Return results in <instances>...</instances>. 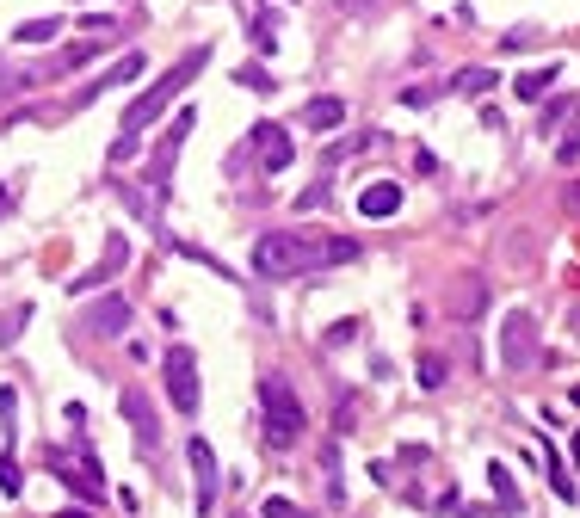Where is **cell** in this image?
<instances>
[{"instance_id":"obj_1","label":"cell","mask_w":580,"mask_h":518,"mask_svg":"<svg viewBox=\"0 0 580 518\" xmlns=\"http://www.w3.org/2000/svg\"><path fill=\"white\" fill-rule=\"evenodd\" d=\"M358 241L352 235H260L253 241V278H309V272H328V266H352Z\"/></svg>"},{"instance_id":"obj_2","label":"cell","mask_w":580,"mask_h":518,"mask_svg":"<svg viewBox=\"0 0 580 518\" xmlns=\"http://www.w3.org/2000/svg\"><path fill=\"white\" fill-rule=\"evenodd\" d=\"M204 62H210V44H198V50H186V56H179L167 74H161V81L149 87V93H142V99H130L124 105V136H136V130H149L155 118H161V111L179 99V93H186L192 81H198V74H204Z\"/></svg>"},{"instance_id":"obj_3","label":"cell","mask_w":580,"mask_h":518,"mask_svg":"<svg viewBox=\"0 0 580 518\" xmlns=\"http://www.w3.org/2000/svg\"><path fill=\"white\" fill-rule=\"evenodd\" d=\"M260 414H266V444L272 451H290V444L309 432V414H303L297 389H290L284 377H260Z\"/></svg>"},{"instance_id":"obj_4","label":"cell","mask_w":580,"mask_h":518,"mask_svg":"<svg viewBox=\"0 0 580 518\" xmlns=\"http://www.w3.org/2000/svg\"><path fill=\"white\" fill-rule=\"evenodd\" d=\"M192 130H198V105H179V118L155 136L149 173H142V185H149V198H155V204H167V192H173V167H179V148H186Z\"/></svg>"},{"instance_id":"obj_5","label":"cell","mask_w":580,"mask_h":518,"mask_svg":"<svg viewBox=\"0 0 580 518\" xmlns=\"http://www.w3.org/2000/svg\"><path fill=\"white\" fill-rule=\"evenodd\" d=\"M44 463H50V475H62L81 500H105V469H99V457H93L87 438H75L68 451H44Z\"/></svg>"},{"instance_id":"obj_6","label":"cell","mask_w":580,"mask_h":518,"mask_svg":"<svg viewBox=\"0 0 580 518\" xmlns=\"http://www.w3.org/2000/svg\"><path fill=\"white\" fill-rule=\"evenodd\" d=\"M161 377H167V401L179 407V414H198V352L173 346L167 364H161Z\"/></svg>"},{"instance_id":"obj_7","label":"cell","mask_w":580,"mask_h":518,"mask_svg":"<svg viewBox=\"0 0 580 518\" xmlns=\"http://www.w3.org/2000/svg\"><path fill=\"white\" fill-rule=\"evenodd\" d=\"M543 352H537V327H531V315L525 309H513L506 315V327H500V364L506 370H531Z\"/></svg>"},{"instance_id":"obj_8","label":"cell","mask_w":580,"mask_h":518,"mask_svg":"<svg viewBox=\"0 0 580 518\" xmlns=\"http://www.w3.org/2000/svg\"><path fill=\"white\" fill-rule=\"evenodd\" d=\"M247 142H253V161H260L266 173H284L290 161H297V142H290V130H284V124H253V130H247Z\"/></svg>"},{"instance_id":"obj_9","label":"cell","mask_w":580,"mask_h":518,"mask_svg":"<svg viewBox=\"0 0 580 518\" xmlns=\"http://www.w3.org/2000/svg\"><path fill=\"white\" fill-rule=\"evenodd\" d=\"M186 457H192V494H198V512H210V506H216V451H210L204 438H192Z\"/></svg>"},{"instance_id":"obj_10","label":"cell","mask_w":580,"mask_h":518,"mask_svg":"<svg viewBox=\"0 0 580 518\" xmlns=\"http://www.w3.org/2000/svg\"><path fill=\"white\" fill-rule=\"evenodd\" d=\"M124 420L136 426V451H155V444H161V426H155V407L142 401V389H124Z\"/></svg>"},{"instance_id":"obj_11","label":"cell","mask_w":580,"mask_h":518,"mask_svg":"<svg viewBox=\"0 0 580 518\" xmlns=\"http://www.w3.org/2000/svg\"><path fill=\"white\" fill-rule=\"evenodd\" d=\"M395 210H402V185H395V179H371L365 192H358V216L383 222V216H395Z\"/></svg>"},{"instance_id":"obj_12","label":"cell","mask_w":580,"mask_h":518,"mask_svg":"<svg viewBox=\"0 0 580 518\" xmlns=\"http://www.w3.org/2000/svg\"><path fill=\"white\" fill-rule=\"evenodd\" d=\"M124 259H130V241H124V235H112V241H105V259H99L93 272H81L68 290H81V296H87V290H99V284H112V272L124 266Z\"/></svg>"},{"instance_id":"obj_13","label":"cell","mask_w":580,"mask_h":518,"mask_svg":"<svg viewBox=\"0 0 580 518\" xmlns=\"http://www.w3.org/2000/svg\"><path fill=\"white\" fill-rule=\"evenodd\" d=\"M136 74H142V56H118V62H112V68H105V74H99V81H93V87H81V93H75V105H93L99 93H112V87H124V81H136Z\"/></svg>"},{"instance_id":"obj_14","label":"cell","mask_w":580,"mask_h":518,"mask_svg":"<svg viewBox=\"0 0 580 518\" xmlns=\"http://www.w3.org/2000/svg\"><path fill=\"white\" fill-rule=\"evenodd\" d=\"M105 44H112V37H105V31H87V37H75V44H68V50H56V62H50V68H56V74H75V68H81V62H93V56H99Z\"/></svg>"},{"instance_id":"obj_15","label":"cell","mask_w":580,"mask_h":518,"mask_svg":"<svg viewBox=\"0 0 580 518\" xmlns=\"http://www.w3.org/2000/svg\"><path fill=\"white\" fill-rule=\"evenodd\" d=\"M87 327L93 333H124L130 327V303H124V296H99L93 315H87Z\"/></svg>"},{"instance_id":"obj_16","label":"cell","mask_w":580,"mask_h":518,"mask_svg":"<svg viewBox=\"0 0 580 518\" xmlns=\"http://www.w3.org/2000/svg\"><path fill=\"white\" fill-rule=\"evenodd\" d=\"M488 87H500V74H494V68H457L445 93H457V99H482Z\"/></svg>"},{"instance_id":"obj_17","label":"cell","mask_w":580,"mask_h":518,"mask_svg":"<svg viewBox=\"0 0 580 518\" xmlns=\"http://www.w3.org/2000/svg\"><path fill=\"white\" fill-rule=\"evenodd\" d=\"M482 303H488V290H482V278H463L451 296H445V309L457 315V321H469V315H482Z\"/></svg>"},{"instance_id":"obj_18","label":"cell","mask_w":580,"mask_h":518,"mask_svg":"<svg viewBox=\"0 0 580 518\" xmlns=\"http://www.w3.org/2000/svg\"><path fill=\"white\" fill-rule=\"evenodd\" d=\"M556 87V62H543V68H525L519 81H513V93L525 99V105H543V93Z\"/></svg>"},{"instance_id":"obj_19","label":"cell","mask_w":580,"mask_h":518,"mask_svg":"<svg viewBox=\"0 0 580 518\" xmlns=\"http://www.w3.org/2000/svg\"><path fill=\"white\" fill-rule=\"evenodd\" d=\"M346 124V99H309L303 105V130H334Z\"/></svg>"},{"instance_id":"obj_20","label":"cell","mask_w":580,"mask_h":518,"mask_svg":"<svg viewBox=\"0 0 580 518\" xmlns=\"http://www.w3.org/2000/svg\"><path fill=\"white\" fill-rule=\"evenodd\" d=\"M25 321H31V303H13L7 315H0V352H13V346H19V333H25Z\"/></svg>"},{"instance_id":"obj_21","label":"cell","mask_w":580,"mask_h":518,"mask_svg":"<svg viewBox=\"0 0 580 518\" xmlns=\"http://www.w3.org/2000/svg\"><path fill=\"white\" fill-rule=\"evenodd\" d=\"M235 87H247V93H278V81H272L260 62H241V68H235Z\"/></svg>"},{"instance_id":"obj_22","label":"cell","mask_w":580,"mask_h":518,"mask_svg":"<svg viewBox=\"0 0 580 518\" xmlns=\"http://www.w3.org/2000/svg\"><path fill=\"white\" fill-rule=\"evenodd\" d=\"M568 111H580V105H574L568 93H562V99H550V105H543V111H537V136H556V124L568 118Z\"/></svg>"},{"instance_id":"obj_23","label":"cell","mask_w":580,"mask_h":518,"mask_svg":"<svg viewBox=\"0 0 580 518\" xmlns=\"http://www.w3.org/2000/svg\"><path fill=\"white\" fill-rule=\"evenodd\" d=\"M445 383H451V364H445L439 352H426V358H420V389H445Z\"/></svg>"},{"instance_id":"obj_24","label":"cell","mask_w":580,"mask_h":518,"mask_svg":"<svg viewBox=\"0 0 580 518\" xmlns=\"http://www.w3.org/2000/svg\"><path fill=\"white\" fill-rule=\"evenodd\" d=\"M13 37H19V44H50V37H62V25L56 19H25Z\"/></svg>"},{"instance_id":"obj_25","label":"cell","mask_w":580,"mask_h":518,"mask_svg":"<svg viewBox=\"0 0 580 518\" xmlns=\"http://www.w3.org/2000/svg\"><path fill=\"white\" fill-rule=\"evenodd\" d=\"M19 488H25V481H19V457H13V444H7V451H0V494L19 500Z\"/></svg>"},{"instance_id":"obj_26","label":"cell","mask_w":580,"mask_h":518,"mask_svg":"<svg viewBox=\"0 0 580 518\" xmlns=\"http://www.w3.org/2000/svg\"><path fill=\"white\" fill-rule=\"evenodd\" d=\"M488 481H494V494H500V512H519V488H513V475H506L500 463L488 469Z\"/></svg>"},{"instance_id":"obj_27","label":"cell","mask_w":580,"mask_h":518,"mask_svg":"<svg viewBox=\"0 0 580 518\" xmlns=\"http://www.w3.org/2000/svg\"><path fill=\"white\" fill-rule=\"evenodd\" d=\"M543 463H550V488H556L562 500H574V481H568V469L556 463V451H550V438H543Z\"/></svg>"},{"instance_id":"obj_28","label":"cell","mask_w":580,"mask_h":518,"mask_svg":"<svg viewBox=\"0 0 580 518\" xmlns=\"http://www.w3.org/2000/svg\"><path fill=\"white\" fill-rule=\"evenodd\" d=\"M260 518H309V512H303V506H297V500H284V494H272V500H266V512H260Z\"/></svg>"},{"instance_id":"obj_29","label":"cell","mask_w":580,"mask_h":518,"mask_svg":"<svg viewBox=\"0 0 580 518\" xmlns=\"http://www.w3.org/2000/svg\"><path fill=\"white\" fill-rule=\"evenodd\" d=\"M253 50H260V56L278 50V37H272V13H260V25H253Z\"/></svg>"},{"instance_id":"obj_30","label":"cell","mask_w":580,"mask_h":518,"mask_svg":"<svg viewBox=\"0 0 580 518\" xmlns=\"http://www.w3.org/2000/svg\"><path fill=\"white\" fill-rule=\"evenodd\" d=\"M352 340H358V321H352V315L328 327V346H352Z\"/></svg>"},{"instance_id":"obj_31","label":"cell","mask_w":580,"mask_h":518,"mask_svg":"<svg viewBox=\"0 0 580 518\" xmlns=\"http://www.w3.org/2000/svg\"><path fill=\"white\" fill-rule=\"evenodd\" d=\"M556 161H562V167H574V161H580V124H574V136H562V148H556Z\"/></svg>"},{"instance_id":"obj_32","label":"cell","mask_w":580,"mask_h":518,"mask_svg":"<svg viewBox=\"0 0 580 518\" xmlns=\"http://www.w3.org/2000/svg\"><path fill=\"white\" fill-rule=\"evenodd\" d=\"M432 99H439V87H432V81H426V87H408V93H402V105H432Z\"/></svg>"},{"instance_id":"obj_33","label":"cell","mask_w":580,"mask_h":518,"mask_svg":"<svg viewBox=\"0 0 580 518\" xmlns=\"http://www.w3.org/2000/svg\"><path fill=\"white\" fill-rule=\"evenodd\" d=\"M321 204H328V185H309V192L297 198V210H321Z\"/></svg>"},{"instance_id":"obj_34","label":"cell","mask_w":580,"mask_h":518,"mask_svg":"<svg viewBox=\"0 0 580 518\" xmlns=\"http://www.w3.org/2000/svg\"><path fill=\"white\" fill-rule=\"evenodd\" d=\"M13 204H19V198L7 192V185H0V216H13Z\"/></svg>"},{"instance_id":"obj_35","label":"cell","mask_w":580,"mask_h":518,"mask_svg":"<svg viewBox=\"0 0 580 518\" xmlns=\"http://www.w3.org/2000/svg\"><path fill=\"white\" fill-rule=\"evenodd\" d=\"M568 210H580V185H574V192H568Z\"/></svg>"},{"instance_id":"obj_36","label":"cell","mask_w":580,"mask_h":518,"mask_svg":"<svg viewBox=\"0 0 580 518\" xmlns=\"http://www.w3.org/2000/svg\"><path fill=\"white\" fill-rule=\"evenodd\" d=\"M50 518H87V512H50Z\"/></svg>"}]
</instances>
